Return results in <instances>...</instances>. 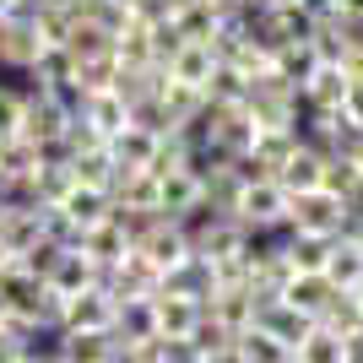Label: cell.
<instances>
[{"label":"cell","mask_w":363,"mask_h":363,"mask_svg":"<svg viewBox=\"0 0 363 363\" xmlns=\"http://www.w3.org/2000/svg\"><path fill=\"white\" fill-rule=\"evenodd\" d=\"M331 16H342V22H363V0H336Z\"/></svg>","instance_id":"cell-30"},{"label":"cell","mask_w":363,"mask_h":363,"mask_svg":"<svg viewBox=\"0 0 363 363\" xmlns=\"http://www.w3.org/2000/svg\"><path fill=\"white\" fill-rule=\"evenodd\" d=\"M320 272L331 277V288H358V282H363V239L336 233V239H331V255H325Z\"/></svg>","instance_id":"cell-10"},{"label":"cell","mask_w":363,"mask_h":363,"mask_svg":"<svg viewBox=\"0 0 363 363\" xmlns=\"http://www.w3.org/2000/svg\"><path fill=\"white\" fill-rule=\"evenodd\" d=\"M298 141H303L298 125H260L255 141H250V157H255L266 174H277V168L293 157V147H298Z\"/></svg>","instance_id":"cell-8"},{"label":"cell","mask_w":363,"mask_h":363,"mask_svg":"<svg viewBox=\"0 0 363 363\" xmlns=\"http://www.w3.org/2000/svg\"><path fill=\"white\" fill-rule=\"evenodd\" d=\"M130 250H136V255H147L157 272H168V266H179V260L190 255V239H184V228H179V223H168V217H163V223L152 228L141 244H130Z\"/></svg>","instance_id":"cell-7"},{"label":"cell","mask_w":363,"mask_h":363,"mask_svg":"<svg viewBox=\"0 0 363 363\" xmlns=\"http://www.w3.org/2000/svg\"><path fill=\"white\" fill-rule=\"evenodd\" d=\"M114 76H120V60H114V49L104 55H87V60H76V82L87 92H108L114 87Z\"/></svg>","instance_id":"cell-24"},{"label":"cell","mask_w":363,"mask_h":363,"mask_svg":"<svg viewBox=\"0 0 363 363\" xmlns=\"http://www.w3.org/2000/svg\"><path fill=\"white\" fill-rule=\"evenodd\" d=\"M201 363H244V358H239L233 342H223V347H206V352H201Z\"/></svg>","instance_id":"cell-29"},{"label":"cell","mask_w":363,"mask_h":363,"mask_svg":"<svg viewBox=\"0 0 363 363\" xmlns=\"http://www.w3.org/2000/svg\"><path fill=\"white\" fill-rule=\"evenodd\" d=\"M331 293L336 288H331L325 272H293L288 282H282V303H293V309H303V315H320Z\"/></svg>","instance_id":"cell-13"},{"label":"cell","mask_w":363,"mask_h":363,"mask_svg":"<svg viewBox=\"0 0 363 363\" xmlns=\"http://www.w3.org/2000/svg\"><path fill=\"white\" fill-rule=\"evenodd\" d=\"M320 174H325V152L309 147V141H298V147H293V157L277 168L272 179L282 184L288 196H303V190H315V184H320Z\"/></svg>","instance_id":"cell-6"},{"label":"cell","mask_w":363,"mask_h":363,"mask_svg":"<svg viewBox=\"0 0 363 363\" xmlns=\"http://www.w3.org/2000/svg\"><path fill=\"white\" fill-rule=\"evenodd\" d=\"M163 71H168V82H184V87H201V92H206L217 60H212V49H206V44H179V55H174Z\"/></svg>","instance_id":"cell-14"},{"label":"cell","mask_w":363,"mask_h":363,"mask_svg":"<svg viewBox=\"0 0 363 363\" xmlns=\"http://www.w3.org/2000/svg\"><path fill=\"white\" fill-rule=\"evenodd\" d=\"M157 104H163L168 125L184 130V125H196L201 114H206V92H201V87H184V82H163V87H157Z\"/></svg>","instance_id":"cell-11"},{"label":"cell","mask_w":363,"mask_h":363,"mask_svg":"<svg viewBox=\"0 0 363 363\" xmlns=\"http://www.w3.org/2000/svg\"><path fill=\"white\" fill-rule=\"evenodd\" d=\"M114 331H60V363H108Z\"/></svg>","instance_id":"cell-16"},{"label":"cell","mask_w":363,"mask_h":363,"mask_svg":"<svg viewBox=\"0 0 363 363\" xmlns=\"http://www.w3.org/2000/svg\"><path fill=\"white\" fill-rule=\"evenodd\" d=\"M298 6H303L309 16H315V22H320V16H331V11H336V0H298Z\"/></svg>","instance_id":"cell-32"},{"label":"cell","mask_w":363,"mask_h":363,"mask_svg":"<svg viewBox=\"0 0 363 363\" xmlns=\"http://www.w3.org/2000/svg\"><path fill=\"white\" fill-rule=\"evenodd\" d=\"M60 331H114V298L104 288H87V293H76V298H65Z\"/></svg>","instance_id":"cell-4"},{"label":"cell","mask_w":363,"mask_h":363,"mask_svg":"<svg viewBox=\"0 0 363 363\" xmlns=\"http://www.w3.org/2000/svg\"><path fill=\"white\" fill-rule=\"evenodd\" d=\"M44 6H55V11H71V16H76V6H82V0H44Z\"/></svg>","instance_id":"cell-33"},{"label":"cell","mask_w":363,"mask_h":363,"mask_svg":"<svg viewBox=\"0 0 363 363\" xmlns=\"http://www.w3.org/2000/svg\"><path fill=\"white\" fill-rule=\"evenodd\" d=\"M288 363H298V358H288Z\"/></svg>","instance_id":"cell-37"},{"label":"cell","mask_w":363,"mask_h":363,"mask_svg":"<svg viewBox=\"0 0 363 363\" xmlns=\"http://www.w3.org/2000/svg\"><path fill=\"white\" fill-rule=\"evenodd\" d=\"M82 120H87L92 130L108 141L114 130H125V125H130V108H125L114 92H87V108H82Z\"/></svg>","instance_id":"cell-21"},{"label":"cell","mask_w":363,"mask_h":363,"mask_svg":"<svg viewBox=\"0 0 363 363\" xmlns=\"http://www.w3.org/2000/svg\"><path fill=\"white\" fill-rule=\"evenodd\" d=\"M228 217H233L239 228H250V233H282V228H288V190H282L277 179L244 184Z\"/></svg>","instance_id":"cell-2"},{"label":"cell","mask_w":363,"mask_h":363,"mask_svg":"<svg viewBox=\"0 0 363 363\" xmlns=\"http://www.w3.org/2000/svg\"><path fill=\"white\" fill-rule=\"evenodd\" d=\"M44 282H49L55 293H65V298H76V293L98 288V260H92L87 250H60V260L49 266Z\"/></svg>","instance_id":"cell-5"},{"label":"cell","mask_w":363,"mask_h":363,"mask_svg":"<svg viewBox=\"0 0 363 363\" xmlns=\"http://www.w3.org/2000/svg\"><path fill=\"white\" fill-rule=\"evenodd\" d=\"M6 16H11V0H0V22H6Z\"/></svg>","instance_id":"cell-35"},{"label":"cell","mask_w":363,"mask_h":363,"mask_svg":"<svg viewBox=\"0 0 363 363\" xmlns=\"http://www.w3.org/2000/svg\"><path fill=\"white\" fill-rule=\"evenodd\" d=\"M342 363H363V331L342 342Z\"/></svg>","instance_id":"cell-31"},{"label":"cell","mask_w":363,"mask_h":363,"mask_svg":"<svg viewBox=\"0 0 363 363\" xmlns=\"http://www.w3.org/2000/svg\"><path fill=\"white\" fill-rule=\"evenodd\" d=\"M260 11H277V6H293V0H255Z\"/></svg>","instance_id":"cell-34"},{"label":"cell","mask_w":363,"mask_h":363,"mask_svg":"<svg viewBox=\"0 0 363 363\" xmlns=\"http://www.w3.org/2000/svg\"><path fill=\"white\" fill-rule=\"evenodd\" d=\"M152 174H174V168H190V141L179 136V130H163L157 136V152H152Z\"/></svg>","instance_id":"cell-26"},{"label":"cell","mask_w":363,"mask_h":363,"mask_svg":"<svg viewBox=\"0 0 363 363\" xmlns=\"http://www.w3.org/2000/svg\"><path fill=\"white\" fill-rule=\"evenodd\" d=\"M108 152H114V163H120V168H147L152 152H157V130H147V125H125V130L108 136Z\"/></svg>","instance_id":"cell-15"},{"label":"cell","mask_w":363,"mask_h":363,"mask_svg":"<svg viewBox=\"0 0 363 363\" xmlns=\"http://www.w3.org/2000/svg\"><path fill=\"white\" fill-rule=\"evenodd\" d=\"M352 298H358V309H363V282H358V288H352Z\"/></svg>","instance_id":"cell-36"},{"label":"cell","mask_w":363,"mask_h":363,"mask_svg":"<svg viewBox=\"0 0 363 363\" xmlns=\"http://www.w3.org/2000/svg\"><path fill=\"white\" fill-rule=\"evenodd\" d=\"M65 217H71L76 228H92V223H104L108 212H114V201H108V190H92V184H71L60 201H55Z\"/></svg>","instance_id":"cell-12"},{"label":"cell","mask_w":363,"mask_h":363,"mask_svg":"<svg viewBox=\"0 0 363 363\" xmlns=\"http://www.w3.org/2000/svg\"><path fill=\"white\" fill-rule=\"evenodd\" d=\"M206 201H201V179L190 168H174V174H157V217L168 223H184V217H196Z\"/></svg>","instance_id":"cell-3"},{"label":"cell","mask_w":363,"mask_h":363,"mask_svg":"<svg viewBox=\"0 0 363 363\" xmlns=\"http://www.w3.org/2000/svg\"><path fill=\"white\" fill-rule=\"evenodd\" d=\"M60 49H71V60H87V55H104V49H108V33L98 28V22H87V16H71Z\"/></svg>","instance_id":"cell-23"},{"label":"cell","mask_w":363,"mask_h":363,"mask_svg":"<svg viewBox=\"0 0 363 363\" xmlns=\"http://www.w3.org/2000/svg\"><path fill=\"white\" fill-rule=\"evenodd\" d=\"M315 65H320V60H315V49H309V38H303V44H282V49L272 55V71L282 76V82H293L298 92H303V82L315 76Z\"/></svg>","instance_id":"cell-22"},{"label":"cell","mask_w":363,"mask_h":363,"mask_svg":"<svg viewBox=\"0 0 363 363\" xmlns=\"http://www.w3.org/2000/svg\"><path fill=\"white\" fill-rule=\"evenodd\" d=\"M342 114L363 130V82H347V98H342Z\"/></svg>","instance_id":"cell-28"},{"label":"cell","mask_w":363,"mask_h":363,"mask_svg":"<svg viewBox=\"0 0 363 363\" xmlns=\"http://www.w3.org/2000/svg\"><path fill=\"white\" fill-rule=\"evenodd\" d=\"M71 174L76 184H92V190H108L114 184V174H120V163H114V152L104 147H87V152H71Z\"/></svg>","instance_id":"cell-20"},{"label":"cell","mask_w":363,"mask_h":363,"mask_svg":"<svg viewBox=\"0 0 363 363\" xmlns=\"http://www.w3.org/2000/svg\"><path fill=\"white\" fill-rule=\"evenodd\" d=\"M320 184L325 190H336L342 201H352L363 190V174L352 168V157H325V174H320Z\"/></svg>","instance_id":"cell-27"},{"label":"cell","mask_w":363,"mask_h":363,"mask_svg":"<svg viewBox=\"0 0 363 363\" xmlns=\"http://www.w3.org/2000/svg\"><path fill=\"white\" fill-rule=\"evenodd\" d=\"M342 98H347V76L336 71V65H315V76L298 92L303 108H342Z\"/></svg>","instance_id":"cell-19"},{"label":"cell","mask_w":363,"mask_h":363,"mask_svg":"<svg viewBox=\"0 0 363 363\" xmlns=\"http://www.w3.org/2000/svg\"><path fill=\"white\" fill-rule=\"evenodd\" d=\"M315 325H325L331 336H358L363 331V309H358V298H352V288H336L331 298H325V309L315 315Z\"/></svg>","instance_id":"cell-17"},{"label":"cell","mask_w":363,"mask_h":363,"mask_svg":"<svg viewBox=\"0 0 363 363\" xmlns=\"http://www.w3.org/2000/svg\"><path fill=\"white\" fill-rule=\"evenodd\" d=\"M76 250H87V255L98 260V272H104V266H120V260L130 255V233H125L114 217H104V223H92L87 233H82Z\"/></svg>","instance_id":"cell-9"},{"label":"cell","mask_w":363,"mask_h":363,"mask_svg":"<svg viewBox=\"0 0 363 363\" xmlns=\"http://www.w3.org/2000/svg\"><path fill=\"white\" fill-rule=\"evenodd\" d=\"M347 212H352V201H342L336 190H325V184L303 190V196H288V228H293V233L336 239V233L347 228Z\"/></svg>","instance_id":"cell-1"},{"label":"cell","mask_w":363,"mask_h":363,"mask_svg":"<svg viewBox=\"0 0 363 363\" xmlns=\"http://www.w3.org/2000/svg\"><path fill=\"white\" fill-rule=\"evenodd\" d=\"M152 309H157V336H190V325L201 320V303L179 293H152Z\"/></svg>","instance_id":"cell-18"},{"label":"cell","mask_w":363,"mask_h":363,"mask_svg":"<svg viewBox=\"0 0 363 363\" xmlns=\"http://www.w3.org/2000/svg\"><path fill=\"white\" fill-rule=\"evenodd\" d=\"M293 358L298 363H342V336H331L325 325H315V331L293 347Z\"/></svg>","instance_id":"cell-25"}]
</instances>
